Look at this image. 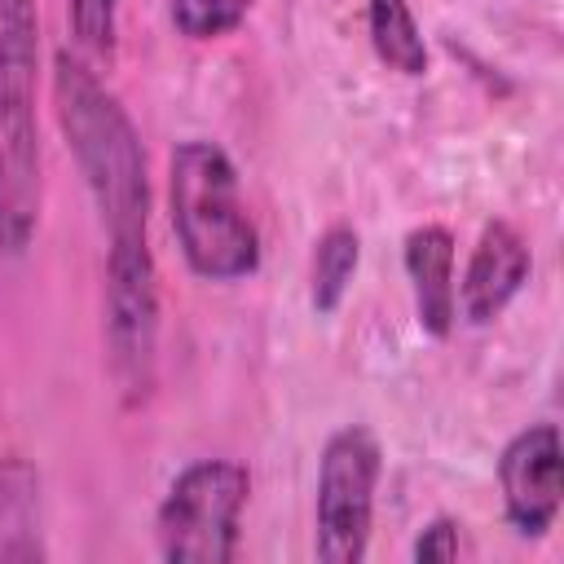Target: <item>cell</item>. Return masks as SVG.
I'll return each mask as SVG.
<instances>
[{
	"mask_svg": "<svg viewBox=\"0 0 564 564\" xmlns=\"http://www.w3.org/2000/svg\"><path fill=\"white\" fill-rule=\"evenodd\" d=\"M53 110H57L62 137L79 163V176L97 203L110 247L150 242L145 238L150 176H145L141 137H137L128 110L119 106V97L70 48L53 53Z\"/></svg>",
	"mask_w": 564,
	"mask_h": 564,
	"instance_id": "obj_1",
	"label": "cell"
},
{
	"mask_svg": "<svg viewBox=\"0 0 564 564\" xmlns=\"http://www.w3.org/2000/svg\"><path fill=\"white\" fill-rule=\"evenodd\" d=\"M167 216L176 247L198 278L238 282L260 269V234L225 145L189 137L167 154Z\"/></svg>",
	"mask_w": 564,
	"mask_h": 564,
	"instance_id": "obj_2",
	"label": "cell"
},
{
	"mask_svg": "<svg viewBox=\"0 0 564 564\" xmlns=\"http://www.w3.org/2000/svg\"><path fill=\"white\" fill-rule=\"evenodd\" d=\"M40 9L0 0V256H22L40 225Z\"/></svg>",
	"mask_w": 564,
	"mask_h": 564,
	"instance_id": "obj_3",
	"label": "cell"
},
{
	"mask_svg": "<svg viewBox=\"0 0 564 564\" xmlns=\"http://www.w3.org/2000/svg\"><path fill=\"white\" fill-rule=\"evenodd\" d=\"M251 471L234 458L181 467L154 511V542L167 564H229L242 538Z\"/></svg>",
	"mask_w": 564,
	"mask_h": 564,
	"instance_id": "obj_4",
	"label": "cell"
},
{
	"mask_svg": "<svg viewBox=\"0 0 564 564\" xmlns=\"http://www.w3.org/2000/svg\"><path fill=\"white\" fill-rule=\"evenodd\" d=\"M379 476H383V445L366 423H344L326 436L317 458V498H313L317 560L326 564L366 560Z\"/></svg>",
	"mask_w": 564,
	"mask_h": 564,
	"instance_id": "obj_5",
	"label": "cell"
},
{
	"mask_svg": "<svg viewBox=\"0 0 564 564\" xmlns=\"http://www.w3.org/2000/svg\"><path fill=\"white\" fill-rule=\"evenodd\" d=\"M106 344L128 401L154 388L159 357V269L150 242L106 247Z\"/></svg>",
	"mask_w": 564,
	"mask_h": 564,
	"instance_id": "obj_6",
	"label": "cell"
},
{
	"mask_svg": "<svg viewBox=\"0 0 564 564\" xmlns=\"http://www.w3.org/2000/svg\"><path fill=\"white\" fill-rule=\"evenodd\" d=\"M498 489L516 533L542 538L555 524L564 502V445L555 423H529L502 445Z\"/></svg>",
	"mask_w": 564,
	"mask_h": 564,
	"instance_id": "obj_7",
	"label": "cell"
},
{
	"mask_svg": "<svg viewBox=\"0 0 564 564\" xmlns=\"http://www.w3.org/2000/svg\"><path fill=\"white\" fill-rule=\"evenodd\" d=\"M529 269H533V251L524 234L511 220H489L467 256L463 286H454L458 313L471 326H489L520 295V286L529 282Z\"/></svg>",
	"mask_w": 564,
	"mask_h": 564,
	"instance_id": "obj_8",
	"label": "cell"
},
{
	"mask_svg": "<svg viewBox=\"0 0 564 564\" xmlns=\"http://www.w3.org/2000/svg\"><path fill=\"white\" fill-rule=\"evenodd\" d=\"M401 264L414 291V317L419 330L432 339H449L458 322V295H454V234L445 225H419L401 242Z\"/></svg>",
	"mask_w": 564,
	"mask_h": 564,
	"instance_id": "obj_9",
	"label": "cell"
},
{
	"mask_svg": "<svg viewBox=\"0 0 564 564\" xmlns=\"http://www.w3.org/2000/svg\"><path fill=\"white\" fill-rule=\"evenodd\" d=\"M44 555L40 471L22 454H9L0 458V564H35Z\"/></svg>",
	"mask_w": 564,
	"mask_h": 564,
	"instance_id": "obj_10",
	"label": "cell"
},
{
	"mask_svg": "<svg viewBox=\"0 0 564 564\" xmlns=\"http://www.w3.org/2000/svg\"><path fill=\"white\" fill-rule=\"evenodd\" d=\"M366 35L388 70L405 79L427 75V40L410 0H366Z\"/></svg>",
	"mask_w": 564,
	"mask_h": 564,
	"instance_id": "obj_11",
	"label": "cell"
},
{
	"mask_svg": "<svg viewBox=\"0 0 564 564\" xmlns=\"http://www.w3.org/2000/svg\"><path fill=\"white\" fill-rule=\"evenodd\" d=\"M361 264V238L352 225H326L322 238L313 242V264H308V304L317 317H330L348 286H352V273Z\"/></svg>",
	"mask_w": 564,
	"mask_h": 564,
	"instance_id": "obj_12",
	"label": "cell"
},
{
	"mask_svg": "<svg viewBox=\"0 0 564 564\" xmlns=\"http://www.w3.org/2000/svg\"><path fill=\"white\" fill-rule=\"evenodd\" d=\"M251 0H167V18L185 40H220L242 26Z\"/></svg>",
	"mask_w": 564,
	"mask_h": 564,
	"instance_id": "obj_13",
	"label": "cell"
},
{
	"mask_svg": "<svg viewBox=\"0 0 564 564\" xmlns=\"http://www.w3.org/2000/svg\"><path fill=\"white\" fill-rule=\"evenodd\" d=\"M70 31L84 48L110 57L115 53V31H119V0H66Z\"/></svg>",
	"mask_w": 564,
	"mask_h": 564,
	"instance_id": "obj_14",
	"label": "cell"
},
{
	"mask_svg": "<svg viewBox=\"0 0 564 564\" xmlns=\"http://www.w3.org/2000/svg\"><path fill=\"white\" fill-rule=\"evenodd\" d=\"M463 524L454 520V516H436V520H427L423 529H419V538H414V546H410V555L423 564V560H458V551H463V533H458Z\"/></svg>",
	"mask_w": 564,
	"mask_h": 564,
	"instance_id": "obj_15",
	"label": "cell"
}]
</instances>
